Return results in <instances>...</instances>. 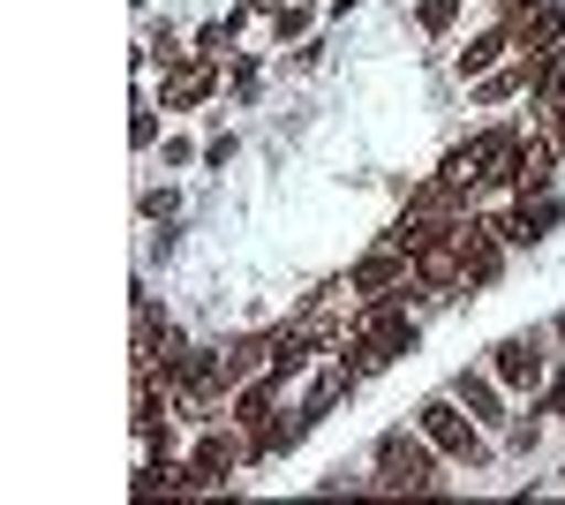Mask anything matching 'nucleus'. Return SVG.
I'll return each instance as SVG.
<instances>
[{"label":"nucleus","mask_w":565,"mask_h":505,"mask_svg":"<svg viewBox=\"0 0 565 505\" xmlns=\"http://www.w3.org/2000/svg\"><path fill=\"white\" fill-rule=\"evenodd\" d=\"M309 23H317V15H309V0H279V8H271V39H279V45H302Z\"/></svg>","instance_id":"nucleus-14"},{"label":"nucleus","mask_w":565,"mask_h":505,"mask_svg":"<svg viewBox=\"0 0 565 505\" xmlns=\"http://www.w3.org/2000/svg\"><path fill=\"white\" fill-rule=\"evenodd\" d=\"M437 467H452L423 430H385L377 438V491H437Z\"/></svg>","instance_id":"nucleus-2"},{"label":"nucleus","mask_w":565,"mask_h":505,"mask_svg":"<svg viewBox=\"0 0 565 505\" xmlns=\"http://www.w3.org/2000/svg\"><path fill=\"white\" fill-rule=\"evenodd\" d=\"M279 370H264V378H242L234 385V392H226V422H234V430H242V438H249V430H264V422L279 415Z\"/></svg>","instance_id":"nucleus-9"},{"label":"nucleus","mask_w":565,"mask_h":505,"mask_svg":"<svg viewBox=\"0 0 565 505\" xmlns=\"http://www.w3.org/2000/svg\"><path fill=\"white\" fill-rule=\"evenodd\" d=\"M558 98H565V45H543V53H527V106L543 114Z\"/></svg>","instance_id":"nucleus-12"},{"label":"nucleus","mask_w":565,"mask_h":505,"mask_svg":"<svg viewBox=\"0 0 565 505\" xmlns=\"http://www.w3.org/2000/svg\"><path fill=\"white\" fill-rule=\"evenodd\" d=\"M543 136H551V144L565 151V98H558V106H543Z\"/></svg>","instance_id":"nucleus-19"},{"label":"nucleus","mask_w":565,"mask_h":505,"mask_svg":"<svg viewBox=\"0 0 565 505\" xmlns=\"http://www.w3.org/2000/svg\"><path fill=\"white\" fill-rule=\"evenodd\" d=\"M348 8H362V0H332V15H348Z\"/></svg>","instance_id":"nucleus-21"},{"label":"nucleus","mask_w":565,"mask_h":505,"mask_svg":"<svg viewBox=\"0 0 565 505\" xmlns=\"http://www.w3.org/2000/svg\"><path fill=\"white\" fill-rule=\"evenodd\" d=\"M513 53H521V45H513V15H498L490 31H476V39L452 53V69L476 84V76H490V69H498V61H513Z\"/></svg>","instance_id":"nucleus-10"},{"label":"nucleus","mask_w":565,"mask_h":505,"mask_svg":"<svg viewBox=\"0 0 565 505\" xmlns=\"http://www.w3.org/2000/svg\"><path fill=\"white\" fill-rule=\"evenodd\" d=\"M445 392H452V400H460V408H468V415H476L482 430H505V422H513V408H505V385H498V370H460V378L445 385Z\"/></svg>","instance_id":"nucleus-8"},{"label":"nucleus","mask_w":565,"mask_h":505,"mask_svg":"<svg viewBox=\"0 0 565 505\" xmlns=\"http://www.w3.org/2000/svg\"><path fill=\"white\" fill-rule=\"evenodd\" d=\"M159 114H167L159 98H136V114H129V144H136V151H151V144H159Z\"/></svg>","instance_id":"nucleus-15"},{"label":"nucleus","mask_w":565,"mask_h":505,"mask_svg":"<svg viewBox=\"0 0 565 505\" xmlns=\"http://www.w3.org/2000/svg\"><path fill=\"white\" fill-rule=\"evenodd\" d=\"M242 461H249V438H234V422H226V430H218V422H212V430H196V445H189V475H196V491H218Z\"/></svg>","instance_id":"nucleus-6"},{"label":"nucleus","mask_w":565,"mask_h":505,"mask_svg":"<svg viewBox=\"0 0 565 505\" xmlns=\"http://www.w3.org/2000/svg\"><path fill=\"white\" fill-rule=\"evenodd\" d=\"M174 211H181L174 189H151V197H143V219H174Z\"/></svg>","instance_id":"nucleus-18"},{"label":"nucleus","mask_w":565,"mask_h":505,"mask_svg":"<svg viewBox=\"0 0 565 505\" xmlns=\"http://www.w3.org/2000/svg\"><path fill=\"white\" fill-rule=\"evenodd\" d=\"M490 8H498V15H527L535 0H490Z\"/></svg>","instance_id":"nucleus-20"},{"label":"nucleus","mask_w":565,"mask_h":505,"mask_svg":"<svg viewBox=\"0 0 565 505\" xmlns=\"http://www.w3.org/2000/svg\"><path fill=\"white\" fill-rule=\"evenodd\" d=\"M460 8H468V0H423V8H415V23H423L430 39H445V31L460 23Z\"/></svg>","instance_id":"nucleus-16"},{"label":"nucleus","mask_w":565,"mask_h":505,"mask_svg":"<svg viewBox=\"0 0 565 505\" xmlns=\"http://www.w3.org/2000/svg\"><path fill=\"white\" fill-rule=\"evenodd\" d=\"M543 415H551V422H565V362L551 370V378H543Z\"/></svg>","instance_id":"nucleus-17"},{"label":"nucleus","mask_w":565,"mask_h":505,"mask_svg":"<svg viewBox=\"0 0 565 505\" xmlns=\"http://www.w3.org/2000/svg\"><path fill=\"white\" fill-rule=\"evenodd\" d=\"M505 98H527V53H513L490 76H476V106H505Z\"/></svg>","instance_id":"nucleus-13"},{"label":"nucleus","mask_w":565,"mask_h":505,"mask_svg":"<svg viewBox=\"0 0 565 505\" xmlns=\"http://www.w3.org/2000/svg\"><path fill=\"white\" fill-rule=\"evenodd\" d=\"M505 256H513L505 227H498V219H476V211H468V227H460V287H468V295H476V287H498Z\"/></svg>","instance_id":"nucleus-4"},{"label":"nucleus","mask_w":565,"mask_h":505,"mask_svg":"<svg viewBox=\"0 0 565 505\" xmlns=\"http://www.w3.org/2000/svg\"><path fill=\"white\" fill-rule=\"evenodd\" d=\"M218 84H226L218 53H174V61H167V91H159V106H167V114H189V106H204Z\"/></svg>","instance_id":"nucleus-5"},{"label":"nucleus","mask_w":565,"mask_h":505,"mask_svg":"<svg viewBox=\"0 0 565 505\" xmlns=\"http://www.w3.org/2000/svg\"><path fill=\"white\" fill-rule=\"evenodd\" d=\"M513 45H521V53L565 45V0H535L527 15H513Z\"/></svg>","instance_id":"nucleus-11"},{"label":"nucleus","mask_w":565,"mask_h":505,"mask_svg":"<svg viewBox=\"0 0 565 505\" xmlns=\"http://www.w3.org/2000/svg\"><path fill=\"white\" fill-rule=\"evenodd\" d=\"M490 370H498L505 392H543L551 355H543V339H535V333H513V339H498V347H490Z\"/></svg>","instance_id":"nucleus-7"},{"label":"nucleus","mask_w":565,"mask_h":505,"mask_svg":"<svg viewBox=\"0 0 565 505\" xmlns=\"http://www.w3.org/2000/svg\"><path fill=\"white\" fill-rule=\"evenodd\" d=\"M558 333H565V317H558Z\"/></svg>","instance_id":"nucleus-22"},{"label":"nucleus","mask_w":565,"mask_h":505,"mask_svg":"<svg viewBox=\"0 0 565 505\" xmlns=\"http://www.w3.org/2000/svg\"><path fill=\"white\" fill-rule=\"evenodd\" d=\"M460 151H468V173H476V189H505V197H513V173H521V151H527V136H521L513 122L476 128Z\"/></svg>","instance_id":"nucleus-3"},{"label":"nucleus","mask_w":565,"mask_h":505,"mask_svg":"<svg viewBox=\"0 0 565 505\" xmlns=\"http://www.w3.org/2000/svg\"><path fill=\"white\" fill-rule=\"evenodd\" d=\"M415 430H423V438H430L452 467H490V430H482V422L468 415L452 392H430V400L415 408Z\"/></svg>","instance_id":"nucleus-1"}]
</instances>
